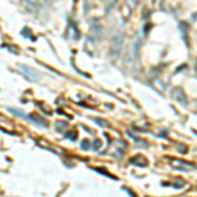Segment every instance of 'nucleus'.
<instances>
[{
    "mask_svg": "<svg viewBox=\"0 0 197 197\" xmlns=\"http://www.w3.org/2000/svg\"><path fill=\"white\" fill-rule=\"evenodd\" d=\"M20 70L21 71H24L26 75L30 78V79H33V80H38V72L36 71V70H33L32 67H29V66H25V65H20Z\"/></svg>",
    "mask_w": 197,
    "mask_h": 197,
    "instance_id": "nucleus-1",
    "label": "nucleus"
},
{
    "mask_svg": "<svg viewBox=\"0 0 197 197\" xmlns=\"http://www.w3.org/2000/svg\"><path fill=\"white\" fill-rule=\"evenodd\" d=\"M81 147H84L87 150L88 148V141H83V143H81Z\"/></svg>",
    "mask_w": 197,
    "mask_h": 197,
    "instance_id": "nucleus-2",
    "label": "nucleus"
}]
</instances>
